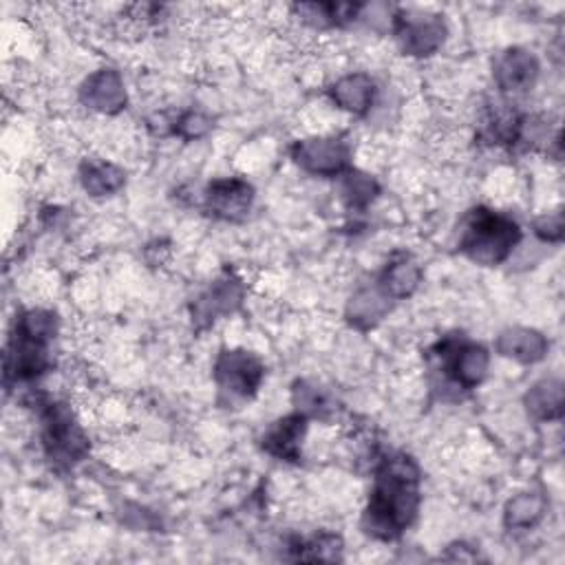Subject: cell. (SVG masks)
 <instances>
[{
    "mask_svg": "<svg viewBox=\"0 0 565 565\" xmlns=\"http://www.w3.org/2000/svg\"><path fill=\"white\" fill-rule=\"evenodd\" d=\"M534 232L539 239L543 241H561L563 239V215L554 213V215H543L534 221Z\"/></svg>",
    "mask_w": 565,
    "mask_h": 565,
    "instance_id": "cell-24",
    "label": "cell"
},
{
    "mask_svg": "<svg viewBox=\"0 0 565 565\" xmlns=\"http://www.w3.org/2000/svg\"><path fill=\"white\" fill-rule=\"evenodd\" d=\"M210 129H213V120H210L208 116H204V113H199V111H191V113H186V116L180 118V122H177V127H175V133H177L180 138H184V140L191 142V140L204 138Z\"/></svg>",
    "mask_w": 565,
    "mask_h": 565,
    "instance_id": "cell-23",
    "label": "cell"
},
{
    "mask_svg": "<svg viewBox=\"0 0 565 565\" xmlns=\"http://www.w3.org/2000/svg\"><path fill=\"white\" fill-rule=\"evenodd\" d=\"M525 409L534 420L550 422L563 415V382L545 378L525 393Z\"/></svg>",
    "mask_w": 565,
    "mask_h": 565,
    "instance_id": "cell-16",
    "label": "cell"
},
{
    "mask_svg": "<svg viewBox=\"0 0 565 565\" xmlns=\"http://www.w3.org/2000/svg\"><path fill=\"white\" fill-rule=\"evenodd\" d=\"M444 351H448L444 354L446 369L461 389H475L483 382L490 367V356L481 345L446 343Z\"/></svg>",
    "mask_w": 565,
    "mask_h": 565,
    "instance_id": "cell-9",
    "label": "cell"
},
{
    "mask_svg": "<svg viewBox=\"0 0 565 565\" xmlns=\"http://www.w3.org/2000/svg\"><path fill=\"white\" fill-rule=\"evenodd\" d=\"M298 558L303 561H336L340 558L343 541L336 534H318L298 543Z\"/></svg>",
    "mask_w": 565,
    "mask_h": 565,
    "instance_id": "cell-22",
    "label": "cell"
},
{
    "mask_svg": "<svg viewBox=\"0 0 565 565\" xmlns=\"http://www.w3.org/2000/svg\"><path fill=\"white\" fill-rule=\"evenodd\" d=\"M43 444L50 457L61 464L80 461L89 450L83 428L65 404H50L43 413Z\"/></svg>",
    "mask_w": 565,
    "mask_h": 565,
    "instance_id": "cell-3",
    "label": "cell"
},
{
    "mask_svg": "<svg viewBox=\"0 0 565 565\" xmlns=\"http://www.w3.org/2000/svg\"><path fill=\"white\" fill-rule=\"evenodd\" d=\"M395 39L400 43V50L406 56L424 58L435 54L444 39H446V25L439 17L428 14H413L395 19Z\"/></svg>",
    "mask_w": 565,
    "mask_h": 565,
    "instance_id": "cell-7",
    "label": "cell"
},
{
    "mask_svg": "<svg viewBox=\"0 0 565 565\" xmlns=\"http://www.w3.org/2000/svg\"><path fill=\"white\" fill-rule=\"evenodd\" d=\"M519 226L492 210H472L459 235V250L479 265H499L508 259L512 248L519 243Z\"/></svg>",
    "mask_w": 565,
    "mask_h": 565,
    "instance_id": "cell-2",
    "label": "cell"
},
{
    "mask_svg": "<svg viewBox=\"0 0 565 565\" xmlns=\"http://www.w3.org/2000/svg\"><path fill=\"white\" fill-rule=\"evenodd\" d=\"M497 351L521 365H534L545 358L547 340L541 332L528 327H510L497 336Z\"/></svg>",
    "mask_w": 565,
    "mask_h": 565,
    "instance_id": "cell-12",
    "label": "cell"
},
{
    "mask_svg": "<svg viewBox=\"0 0 565 565\" xmlns=\"http://www.w3.org/2000/svg\"><path fill=\"white\" fill-rule=\"evenodd\" d=\"M252 202H254L252 186L239 177L217 180L208 186V193H206L208 213L224 221L243 219L250 213Z\"/></svg>",
    "mask_w": 565,
    "mask_h": 565,
    "instance_id": "cell-8",
    "label": "cell"
},
{
    "mask_svg": "<svg viewBox=\"0 0 565 565\" xmlns=\"http://www.w3.org/2000/svg\"><path fill=\"white\" fill-rule=\"evenodd\" d=\"M329 96L338 109L354 116H365L373 107L376 83L367 74H349L329 89Z\"/></svg>",
    "mask_w": 565,
    "mask_h": 565,
    "instance_id": "cell-14",
    "label": "cell"
},
{
    "mask_svg": "<svg viewBox=\"0 0 565 565\" xmlns=\"http://www.w3.org/2000/svg\"><path fill=\"white\" fill-rule=\"evenodd\" d=\"M420 281H422L420 265L413 259L404 257V259H398L391 265H387V270L380 276V290L391 301H400V298L411 296L417 290Z\"/></svg>",
    "mask_w": 565,
    "mask_h": 565,
    "instance_id": "cell-17",
    "label": "cell"
},
{
    "mask_svg": "<svg viewBox=\"0 0 565 565\" xmlns=\"http://www.w3.org/2000/svg\"><path fill=\"white\" fill-rule=\"evenodd\" d=\"M301 171L316 177H340L349 171V144L340 138H312L303 140L292 151Z\"/></svg>",
    "mask_w": 565,
    "mask_h": 565,
    "instance_id": "cell-5",
    "label": "cell"
},
{
    "mask_svg": "<svg viewBox=\"0 0 565 565\" xmlns=\"http://www.w3.org/2000/svg\"><path fill=\"white\" fill-rule=\"evenodd\" d=\"M80 100L98 113H120L127 105V89L120 74L113 69H100L91 74L80 89Z\"/></svg>",
    "mask_w": 565,
    "mask_h": 565,
    "instance_id": "cell-11",
    "label": "cell"
},
{
    "mask_svg": "<svg viewBox=\"0 0 565 565\" xmlns=\"http://www.w3.org/2000/svg\"><path fill=\"white\" fill-rule=\"evenodd\" d=\"M420 506V470L406 455L382 461L376 472L369 506L362 525L376 539L400 536L417 514Z\"/></svg>",
    "mask_w": 565,
    "mask_h": 565,
    "instance_id": "cell-1",
    "label": "cell"
},
{
    "mask_svg": "<svg viewBox=\"0 0 565 565\" xmlns=\"http://www.w3.org/2000/svg\"><path fill=\"white\" fill-rule=\"evenodd\" d=\"M241 303V287H239V281H219L217 285H213V290L208 294H204L199 298V305H197V314L199 318H217L219 314H228L232 312L237 305Z\"/></svg>",
    "mask_w": 565,
    "mask_h": 565,
    "instance_id": "cell-19",
    "label": "cell"
},
{
    "mask_svg": "<svg viewBox=\"0 0 565 565\" xmlns=\"http://www.w3.org/2000/svg\"><path fill=\"white\" fill-rule=\"evenodd\" d=\"M305 433H307V417L303 413L287 415L268 428L263 437V448L279 459L296 461L301 455V444Z\"/></svg>",
    "mask_w": 565,
    "mask_h": 565,
    "instance_id": "cell-13",
    "label": "cell"
},
{
    "mask_svg": "<svg viewBox=\"0 0 565 565\" xmlns=\"http://www.w3.org/2000/svg\"><path fill=\"white\" fill-rule=\"evenodd\" d=\"M545 514V499L536 492H521L508 501L503 519L508 528H532Z\"/></svg>",
    "mask_w": 565,
    "mask_h": 565,
    "instance_id": "cell-20",
    "label": "cell"
},
{
    "mask_svg": "<svg viewBox=\"0 0 565 565\" xmlns=\"http://www.w3.org/2000/svg\"><path fill=\"white\" fill-rule=\"evenodd\" d=\"M80 182L91 197H109L124 188L127 175L111 162L87 160L80 169Z\"/></svg>",
    "mask_w": 565,
    "mask_h": 565,
    "instance_id": "cell-15",
    "label": "cell"
},
{
    "mask_svg": "<svg viewBox=\"0 0 565 565\" xmlns=\"http://www.w3.org/2000/svg\"><path fill=\"white\" fill-rule=\"evenodd\" d=\"M539 78V61L525 50H508L495 63V85L506 94H521L534 87Z\"/></svg>",
    "mask_w": 565,
    "mask_h": 565,
    "instance_id": "cell-10",
    "label": "cell"
},
{
    "mask_svg": "<svg viewBox=\"0 0 565 565\" xmlns=\"http://www.w3.org/2000/svg\"><path fill=\"white\" fill-rule=\"evenodd\" d=\"M265 376L263 362L246 351V349H230L221 351L215 362V380L221 393H228L230 398L248 400L252 398Z\"/></svg>",
    "mask_w": 565,
    "mask_h": 565,
    "instance_id": "cell-4",
    "label": "cell"
},
{
    "mask_svg": "<svg viewBox=\"0 0 565 565\" xmlns=\"http://www.w3.org/2000/svg\"><path fill=\"white\" fill-rule=\"evenodd\" d=\"M391 309V298L378 287V290H360L354 294L347 307V316L356 327L369 329L376 323H380Z\"/></svg>",
    "mask_w": 565,
    "mask_h": 565,
    "instance_id": "cell-18",
    "label": "cell"
},
{
    "mask_svg": "<svg viewBox=\"0 0 565 565\" xmlns=\"http://www.w3.org/2000/svg\"><path fill=\"white\" fill-rule=\"evenodd\" d=\"M50 345H52V338L36 336L17 325V332L12 336L8 358H6L8 378H14L19 382V380H34L43 376L52 367Z\"/></svg>",
    "mask_w": 565,
    "mask_h": 565,
    "instance_id": "cell-6",
    "label": "cell"
},
{
    "mask_svg": "<svg viewBox=\"0 0 565 565\" xmlns=\"http://www.w3.org/2000/svg\"><path fill=\"white\" fill-rule=\"evenodd\" d=\"M340 197L343 202L354 208V210H362L367 208L376 197H378V182L360 171H347L345 175H340Z\"/></svg>",
    "mask_w": 565,
    "mask_h": 565,
    "instance_id": "cell-21",
    "label": "cell"
}]
</instances>
